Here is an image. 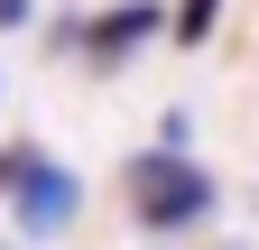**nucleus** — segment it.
Here are the masks:
<instances>
[{
	"label": "nucleus",
	"instance_id": "obj_3",
	"mask_svg": "<svg viewBox=\"0 0 259 250\" xmlns=\"http://www.w3.org/2000/svg\"><path fill=\"white\" fill-rule=\"evenodd\" d=\"M157 37V0H120V10H102V19H83L74 28V47H83V65H130V56H139Z\"/></svg>",
	"mask_w": 259,
	"mask_h": 250
},
{
	"label": "nucleus",
	"instance_id": "obj_5",
	"mask_svg": "<svg viewBox=\"0 0 259 250\" xmlns=\"http://www.w3.org/2000/svg\"><path fill=\"white\" fill-rule=\"evenodd\" d=\"M0 28H28V0H0Z\"/></svg>",
	"mask_w": 259,
	"mask_h": 250
},
{
	"label": "nucleus",
	"instance_id": "obj_4",
	"mask_svg": "<svg viewBox=\"0 0 259 250\" xmlns=\"http://www.w3.org/2000/svg\"><path fill=\"white\" fill-rule=\"evenodd\" d=\"M213 19H222V0H176V37H185V47H204Z\"/></svg>",
	"mask_w": 259,
	"mask_h": 250
},
{
	"label": "nucleus",
	"instance_id": "obj_6",
	"mask_svg": "<svg viewBox=\"0 0 259 250\" xmlns=\"http://www.w3.org/2000/svg\"><path fill=\"white\" fill-rule=\"evenodd\" d=\"M222 250H250V241H222Z\"/></svg>",
	"mask_w": 259,
	"mask_h": 250
},
{
	"label": "nucleus",
	"instance_id": "obj_2",
	"mask_svg": "<svg viewBox=\"0 0 259 250\" xmlns=\"http://www.w3.org/2000/svg\"><path fill=\"white\" fill-rule=\"evenodd\" d=\"M0 195H10V213H19V232H28V241H56V232L83 213V185H74V167H56L47 148H28V158H19V176L0 185Z\"/></svg>",
	"mask_w": 259,
	"mask_h": 250
},
{
	"label": "nucleus",
	"instance_id": "obj_1",
	"mask_svg": "<svg viewBox=\"0 0 259 250\" xmlns=\"http://www.w3.org/2000/svg\"><path fill=\"white\" fill-rule=\"evenodd\" d=\"M130 213L148 232H185V223L213 213V176L185 148H148V158H130Z\"/></svg>",
	"mask_w": 259,
	"mask_h": 250
}]
</instances>
